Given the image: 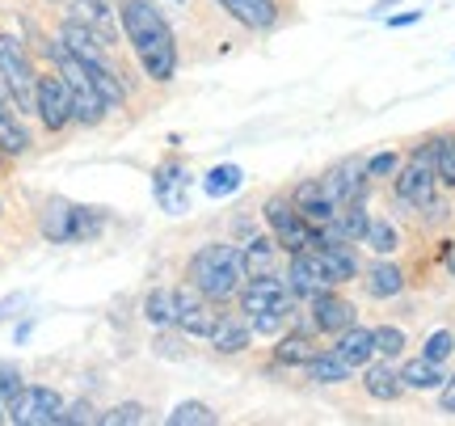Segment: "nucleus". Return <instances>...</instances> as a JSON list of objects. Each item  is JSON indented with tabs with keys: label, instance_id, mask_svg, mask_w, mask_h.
Returning a JSON list of instances; mask_svg holds the SVG:
<instances>
[{
	"label": "nucleus",
	"instance_id": "09e8293b",
	"mask_svg": "<svg viewBox=\"0 0 455 426\" xmlns=\"http://www.w3.org/2000/svg\"><path fill=\"white\" fill-rule=\"evenodd\" d=\"M0 89H4V81H0Z\"/></svg>",
	"mask_w": 455,
	"mask_h": 426
},
{
	"label": "nucleus",
	"instance_id": "412c9836",
	"mask_svg": "<svg viewBox=\"0 0 455 426\" xmlns=\"http://www.w3.org/2000/svg\"><path fill=\"white\" fill-rule=\"evenodd\" d=\"M316 326L308 321V329H295V334H283L275 346V363L278 367H304V363L316 355V342H312Z\"/></svg>",
	"mask_w": 455,
	"mask_h": 426
},
{
	"label": "nucleus",
	"instance_id": "9b49d317",
	"mask_svg": "<svg viewBox=\"0 0 455 426\" xmlns=\"http://www.w3.org/2000/svg\"><path fill=\"white\" fill-rule=\"evenodd\" d=\"M34 101H38V118L47 123V132H64L68 123H76V106H72V89H68L64 76H38V89H34Z\"/></svg>",
	"mask_w": 455,
	"mask_h": 426
},
{
	"label": "nucleus",
	"instance_id": "72a5a7b5",
	"mask_svg": "<svg viewBox=\"0 0 455 426\" xmlns=\"http://www.w3.org/2000/svg\"><path fill=\"white\" fill-rule=\"evenodd\" d=\"M422 355H426V359H435V363H447L455 355V334H451V329H435V334L426 338Z\"/></svg>",
	"mask_w": 455,
	"mask_h": 426
},
{
	"label": "nucleus",
	"instance_id": "ea45409f",
	"mask_svg": "<svg viewBox=\"0 0 455 426\" xmlns=\"http://www.w3.org/2000/svg\"><path fill=\"white\" fill-rule=\"evenodd\" d=\"M60 422H93V410H89V401H76L72 410L64 406V414H60Z\"/></svg>",
	"mask_w": 455,
	"mask_h": 426
},
{
	"label": "nucleus",
	"instance_id": "20e7f679",
	"mask_svg": "<svg viewBox=\"0 0 455 426\" xmlns=\"http://www.w3.org/2000/svg\"><path fill=\"white\" fill-rule=\"evenodd\" d=\"M51 60H55V68H60V76L68 81V89H72V106H76V123H84V127H98L101 118H106V110H110V101L101 98L98 81L89 76V68L72 55V51L64 47V43H51Z\"/></svg>",
	"mask_w": 455,
	"mask_h": 426
},
{
	"label": "nucleus",
	"instance_id": "a878e982",
	"mask_svg": "<svg viewBox=\"0 0 455 426\" xmlns=\"http://www.w3.org/2000/svg\"><path fill=\"white\" fill-rule=\"evenodd\" d=\"M363 283H367V295H371V300H392V295L405 292V270L396 262H375Z\"/></svg>",
	"mask_w": 455,
	"mask_h": 426
},
{
	"label": "nucleus",
	"instance_id": "39448f33",
	"mask_svg": "<svg viewBox=\"0 0 455 426\" xmlns=\"http://www.w3.org/2000/svg\"><path fill=\"white\" fill-rule=\"evenodd\" d=\"M396 198L405 203V207H430V203H439V173H435V140H426V144L413 148V157L409 165L396 169Z\"/></svg>",
	"mask_w": 455,
	"mask_h": 426
},
{
	"label": "nucleus",
	"instance_id": "c756f323",
	"mask_svg": "<svg viewBox=\"0 0 455 426\" xmlns=\"http://www.w3.org/2000/svg\"><path fill=\"white\" fill-rule=\"evenodd\" d=\"M363 245L371 249V253H379V258H388V253L401 249V232L392 229L388 220H371V224H367V237H363Z\"/></svg>",
	"mask_w": 455,
	"mask_h": 426
},
{
	"label": "nucleus",
	"instance_id": "c85d7f7f",
	"mask_svg": "<svg viewBox=\"0 0 455 426\" xmlns=\"http://www.w3.org/2000/svg\"><path fill=\"white\" fill-rule=\"evenodd\" d=\"M241 181H244L241 165H215L212 173L203 178V195L207 198H228V195H236V190H241Z\"/></svg>",
	"mask_w": 455,
	"mask_h": 426
},
{
	"label": "nucleus",
	"instance_id": "9d476101",
	"mask_svg": "<svg viewBox=\"0 0 455 426\" xmlns=\"http://www.w3.org/2000/svg\"><path fill=\"white\" fill-rule=\"evenodd\" d=\"M291 309H295V292L278 275H258V279H249L241 287L244 317H253V312H291Z\"/></svg>",
	"mask_w": 455,
	"mask_h": 426
},
{
	"label": "nucleus",
	"instance_id": "37998d69",
	"mask_svg": "<svg viewBox=\"0 0 455 426\" xmlns=\"http://www.w3.org/2000/svg\"><path fill=\"white\" fill-rule=\"evenodd\" d=\"M413 21H422L418 9H413V13H401V17H388V26H413Z\"/></svg>",
	"mask_w": 455,
	"mask_h": 426
},
{
	"label": "nucleus",
	"instance_id": "2f4dec72",
	"mask_svg": "<svg viewBox=\"0 0 455 426\" xmlns=\"http://www.w3.org/2000/svg\"><path fill=\"white\" fill-rule=\"evenodd\" d=\"M405 329L396 326H375V355L379 359H401L405 355Z\"/></svg>",
	"mask_w": 455,
	"mask_h": 426
},
{
	"label": "nucleus",
	"instance_id": "f3484780",
	"mask_svg": "<svg viewBox=\"0 0 455 426\" xmlns=\"http://www.w3.org/2000/svg\"><path fill=\"white\" fill-rule=\"evenodd\" d=\"M0 152H4V157H26V152H30V132H26V123L17 118V106L4 89H0Z\"/></svg>",
	"mask_w": 455,
	"mask_h": 426
},
{
	"label": "nucleus",
	"instance_id": "aec40b11",
	"mask_svg": "<svg viewBox=\"0 0 455 426\" xmlns=\"http://www.w3.org/2000/svg\"><path fill=\"white\" fill-rule=\"evenodd\" d=\"M363 389L375 397V401H396V397L405 393V380H401V372L392 367V363H367L363 367Z\"/></svg>",
	"mask_w": 455,
	"mask_h": 426
},
{
	"label": "nucleus",
	"instance_id": "473e14b6",
	"mask_svg": "<svg viewBox=\"0 0 455 426\" xmlns=\"http://www.w3.org/2000/svg\"><path fill=\"white\" fill-rule=\"evenodd\" d=\"M435 173H439V186H455V135L435 140Z\"/></svg>",
	"mask_w": 455,
	"mask_h": 426
},
{
	"label": "nucleus",
	"instance_id": "79ce46f5",
	"mask_svg": "<svg viewBox=\"0 0 455 426\" xmlns=\"http://www.w3.org/2000/svg\"><path fill=\"white\" fill-rule=\"evenodd\" d=\"M439 262L447 266V275L455 279V241H443V245H439Z\"/></svg>",
	"mask_w": 455,
	"mask_h": 426
},
{
	"label": "nucleus",
	"instance_id": "58836bf2",
	"mask_svg": "<svg viewBox=\"0 0 455 426\" xmlns=\"http://www.w3.org/2000/svg\"><path fill=\"white\" fill-rule=\"evenodd\" d=\"M401 169V157L396 152H375L371 161H367V178H388Z\"/></svg>",
	"mask_w": 455,
	"mask_h": 426
},
{
	"label": "nucleus",
	"instance_id": "423d86ee",
	"mask_svg": "<svg viewBox=\"0 0 455 426\" xmlns=\"http://www.w3.org/2000/svg\"><path fill=\"white\" fill-rule=\"evenodd\" d=\"M0 81H4V93L13 98L17 110H38V101H34L38 72H34L21 38H13V34H0Z\"/></svg>",
	"mask_w": 455,
	"mask_h": 426
},
{
	"label": "nucleus",
	"instance_id": "4468645a",
	"mask_svg": "<svg viewBox=\"0 0 455 426\" xmlns=\"http://www.w3.org/2000/svg\"><path fill=\"white\" fill-rule=\"evenodd\" d=\"M308 309H312V326H316V334H329V338H338L341 329L358 326L355 304H350V300H341V295L333 292V287L316 295V300H312Z\"/></svg>",
	"mask_w": 455,
	"mask_h": 426
},
{
	"label": "nucleus",
	"instance_id": "a18cd8bd",
	"mask_svg": "<svg viewBox=\"0 0 455 426\" xmlns=\"http://www.w3.org/2000/svg\"><path fill=\"white\" fill-rule=\"evenodd\" d=\"M388 4H396V0H375V9H388Z\"/></svg>",
	"mask_w": 455,
	"mask_h": 426
},
{
	"label": "nucleus",
	"instance_id": "7c9ffc66",
	"mask_svg": "<svg viewBox=\"0 0 455 426\" xmlns=\"http://www.w3.org/2000/svg\"><path fill=\"white\" fill-rule=\"evenodd\" d=\"M169 426H215L220 418H215L212 406H203V401H181L178 410L164 418Z\"/></svg>",
	"mask_w": 455,
	"mask_h": 426
},
{
	"label": "nucleus",
	"instance_id": "6ab92c4d",
	"mask_svg": "<svg viewBox=\"0 0 455 426\" xmlns=\"http://www.w3.org/2000/svg\"><path fill=\"white\" fill-rule=\"evenodd\" d=\"M333 350H338L350 367H367V363L375 359V329H363V326L341 329L338 338H333Z\"/></svg>",
	"mask_w": 455,
	"mask_h": 426
},
{
	"label": "nucleus",
	"instance_id": "e433bc0d",
	"mask_svg": "<svg viewBox=\"0 0 455 426\" xmlns=\"http://www.w3.org/2000/svg\"><path fill=\"white\" fill-rule=\"evenodd\" d=\"M21 367L17 363H0V406H9L17 393H21Z\"/></svg>",
	"mask_w": 455,
	"mask_h": 426
},
{
	"label": "nucleus",
	"instance_id": "dca6fc26",
	"mask_svg": "<svg viewBox=\"0 0 455 426\" xmlns=\"http://www.w3.org/2000/svg\"><path fill=\"white\" fill-rule=\"evenodd\" d=\"M287 287L295 292V300H304V304H312L321 292H329L333 283L321 275V266L312 262V253L304 249V253H291V266H287Z\"/></svg>",
	"mask_w": 455,
	"mask_h": 426
},
{
	"label": "nucleus",
	"instance_id": "0eeeda50",
	"mask_svg": "<svg viewBox=\"0 0 455 426\" xmlns=\"http://www.w3.org/2000/svg\"><path fill=\"white\" fill-rule=\"evenodd\" d=\"M266 224H270V237L278 241V249H287V253H304V249L321 245V224H308L295 212L291 198H270L266 203Z\"/></svg>",
	"mask_w": 455,
	"mask_h": 426
},
{
	"label": "nucleus",
	"instance_id": "393cba45",
	"mask_svg": "<svg viewBox=\"0 0 455 426\" xmlns=\"http://www.w3.org/2000/svg\"><path fill=\"white\" fill-rule=\"evenodd\" d=\"M249 342H253V326H249V317H244V321H236V317H228V312H224V321H220V326H215V334H212L215 350H220V355H241Z\"/></svg>",
	"mask_w": 455,
	"mask_h": 426
},
{
	"label": "nucleus",
	"instance_id": "2eb2a0df",
	"mask_svg": "<svg viewBox=\"0 0 455 426\" xmlns=\"http://www.w3.org/2000/svg\"><path fill=\"white\" fill-rule=\"evenodd\" d=\"M291 203H295V212L304 215L308 224H329V220L338 215V198L329 195L325 178H308V181H299V186L291 190Z\"/></svg>",
	"mask_w": 455,
	"mask_h": 426
},
{
	"label": "nucleus",
	"instance_id": "1a4fd4ad",
	"mask_svg": "<svg viewBox=\"0 0 455 426\" xmlns=\"http://www.w3.org/2000/svg\"><path fill=\"white\" fill-rule=\"evenodd\" d=\"M224 321V312L215 300L198 292V287H178V329L190 338H212L215 326Z\"/></svg>",
	"mask_w": 455,
	"mask_h": 426
},
{
	"label": "nucleus",
	"instance_id": "f704fd0d",
	"mask_svg": "<svg viewBox=\"0 0 455 426\" xmlns=\"http://www.w3.org/2000/svg\"><path fill=\"white\" fill-rule=\"evenodd\" d=\"M144 406H140V401H127V406H114V410H106L98 418L101 426H135V422H144Z\"/></svg>",
	"mask_w": 455,
	"mask_h": 426
},
{
	"label": "nucleus",
	"instance_id": "4c0bfd02",
	"mask_svg": "<svg viewBox=\"0 0 455 426\" xmlns=\"http://www.w3.org/2000/svg\"><path fill=\"white\" fill-rule=\"evenodd\" d=\"M287 317L291 312H253L249 326H253V334H278V329L287 326Z\"/></svg>",
	"mask_w": 455,
	"mask_h": 426
},
{
	"label": "nucleus",
	"instance_id": "de8ad7c7",
	"mask_svg": "<svg viewBox=\"0 0 455 426\" xmlns=\"http://www.w3.org/2000/svg\"><path fill=\"white\" fill-rule=\"evenodd\" d=\"M0 212H4V203H0Z\"/></svg>",
	"mask_w": 455,
	"mask_h": 426
},
{
	"label": "nucleus",
	"instance_id": "b1692460",
	"mask_svg": "<svg viewBox=\"0 0 455 426\" xmlns=\"http://www.w3.org/2000/svg\"><path fill=\"white\" fill-rule=\"evenodd\" d=\"M304 372H308V380H316V384H346L355 367H350V363H346L338 350L329 346V350H316V355L304 363Z\"/></svg>",
	"mask_w": 455,
	"mask_h": 426
},
{
	"label": "nucleus",
	"instance_id": "f03ea898",
	"mask_svg": "<svg viewBox=\"0 0 455 426\" xmlns=\"http://www.w3.org/2000/svg\"><path fill=\"white\" fill-rule=\"evenodd\" d=\"M186 279L190 287L215 300V304H228L232 295H241V279H244V262H241V249L228 245V241H212V245H203L190 258L186 266Z\"/></svg>",
	"mask_w": 455,
	"mask_h": 426
},
{
	"label": "nucleus",
	"instance_id": "ddd939ff",
	"mask_svg": "<svg viewBox=\"0 0 455 426\" xmlns=\"http://www.w3.org/2000/svg\"><path fill=\"white\" fill-rule=\"evenodd\" d=\"M152 195L161 203V212L181 215L186 212V198H190V173L181 169V161H164L152 173Z\"/></svg>",
	"mask_w": 455,
	"mask_h": 426
},
{
	"label": "nucleus",
	"instance_id": "49530a36",
	"mask_svg": "<svg viewBox=\"0 0 455 426\" xmlns=\"http://www.w3.org/2000/svg\"><path fill=\"white\" fill-rule=\"evenodd\" d=\"M0 161H4V152H0Z\"/></svg>",
	"mask_w": 455,
	"mask_h": 426
},
{
	"label": "nucleus",
	"instance_id": "cd10ccee",
	"mask_svg": "<svg viewBox=\"0 0 455 426\" xmlns=\"http://www.w3.org/2000/svg\"><path fill=\"white\" fill-rule=\"evenodd\" d=\"M144 317L156 329H178V292L152 287V292L144 295Z\"/></svg>",
	"mask_w": 455,
	"mask_h": 426
},
{
	"label": "nucleus",
	"instance_id": "c03bdc74",
	"mask_svg": "<svg viewBox=\"0 0 455 426\" xmlns=\"http://www.w3.org/2000/svg\"><path fill=\"white\" fill-rule=\"evenodd\" d=\"M17 304H21V295H9V300H0V321H4V317H9V309H17Z\"/></svg>",
	"mask_w": 455,
	"mask_h": 426
},
{
	"label": "nucleus",
	"instance_id": "f257e3e1",
	"mask_svg": "<svg viewBox=\"0 0 455 426\" xmlns=\"http://www.w3.org/2000/svg\"><path fill=\"white\" fill-rule=\"evenodd\" d=\"M118 21H123V34H127L131 51L140 55L148 81L169 84L178 76V43H173V30L148 0H123L118 4Z\"/></svg>",
	"mask_w": 455,
	"mask_h": 426
},
{
	"label": "nucleus",
	"instance_id": "bb28decb",
	"mask_svg": "<svg viewBox=\"0 0 455 426\" xmlns=\"http://www.w3.org/2000/svg\"><path fill=\"white\" fill-rule=\"evenodd\" d=\"M367 224H371V215H367V203H341L338 215L329 220V229L338 232L341 241H350V245L367 237Z\"/></svg>",
	"mask_w": 455,
	"mask_h": 426
},
{
	"label": "nucleus",
	"instance_id": "4be33fe9",
	"mask_svg": "<svg viewBox=\"0 0 455 426\" xmlns=\"http://www.w3.org/2000/svg\"><path fill=\"white\" fill-rule=\"evenodd\" d=\"M241 262H244V279H258V275H275L278 241H275V237H253V241L241 249Z\"/></svg>",
	"mask_w": 455,
	"mask_h": 426
},
{
	"label": "nucleus",
	"instance_id": "5701e85b",
	"mask_svg": "<svg viewBox=\"0 0 455 426\" xmlns=\"http://www.w3.org/2000/svg\"><path fill=\"white\" fill-rule=\"evenodd\" d=\"M401 380H405V389L430 393V389H443V384H447V367L435 359H426V355H418V359H409L405 367H401Z\"/></svg>",
	"mask_w": 455,
	"mask_h": 426
},
{
	"label": "nucleus",
	"instance_id": "7ed1b4c3",
	"mask_svg": "<svg viewBox=\"0 0 455 426\" xmlns=\"http://www.w3.org/2000/svg\"><path fill=\"white\" fill-rule=\"evenodd\" d=\"M38 229L51 245H84V241H98L106 232V212L84 207V203H68V198H51Z\"/></svg>",
	"mask_w": 455,
	"mask_h": 426
},
{
	"label": "nucleus",
	"instance_id": "6e6552de",
	"mask_svg": "<svg viewBox=\"0 0 455 426\" xmlns=\"http://www.w3.org/2000/svg\"><path fill=\"white\" fill-rule=\"evenodd\" d=\"M64 397L47 384H21V393L4 406V418L13 426H60Z\"/></svg>",
	"mask_w": 455,
	"mask_h": 426
},
{
	"label": "nucleus",
	"instance_id": "a19ab883",
	"mask_svg": "<svg viewBox=\"0 0 455 426\" xmlns=\"http://www.w3.org/2000/svg\"><path fill=\"white\" fill-rule=\"evenodd\" d=\"M439 406H443V414H455V376H447V384L439 389Z\"/></svg>",
	"mask_w": 455,
	"mask_h": 426
},
{
	"label": "nucleus",
	"instance_id": "a211bd4d",
	"mask_svg": "<svg viewBox=\"0 0 455 426\" xmlns=\"http://www.w3.org/2000/svg\"><path fill=\"white\" fill-rule=\"evenodd\" d=\"M228 17H236L244 30H270L278 21L275 0H215Z\"/></svg>",
	"mask_w": 455,
	"mask_h": 426
},
{
	"label": "nucleus",
	"instance_id": "c9c22d12",
	"mask_svg": "<svg viewBox=\"0 0 455 426\" xmlns=\"http://www.w3.org/2000/svg\"><path fill=\"white\" fill-rule=\"evenodd\" d=\"M76 4H81L84 13L98 21V30L110 38V34H114V0H76Z\"/></svg>",
	"mask_w": 455,
	"mask_h": 426
},
{
	"label": "nucleus",
	"instance_id": "f8f14e48",
	"mask_svg": "<svg viewBox=\"0 0 455 426\" xmlns=\"http://www.w3.org/2000/svg\"><path fill=\"white\" fill-rule=\"evenodd\" d=\"M325 186L329 195L341 203H367V190H371V178H367V161H358V157H350V161L333 165L325 173Z\"/></svg>",
	"mask_w": 455,
	"mask_h": 426
}]
</instances>
